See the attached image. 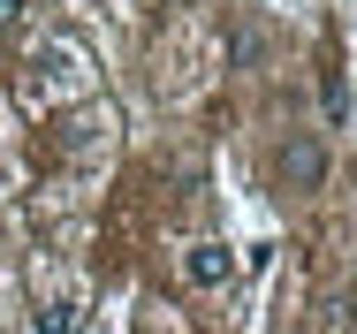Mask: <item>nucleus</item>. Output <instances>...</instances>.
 <instances>
[{
    "instance_id": "nucleus-4",
    "label": "nucleus",
    "mask_w": 357,
    "mask_h": 334,
    "mask_svg": "<svg viewBox=\"0 0 357 334\" xmlns=\"http://www.w3.org/2000/svg\"><path fill=\"white\" fill-rule=\"evenodd\" d=\"M38 327H46V334H76V327H84V304H54Z\"/></svg>"
},
{
    "instance_id": "nucleus-1",
    "label": "nucleus",
    "mask_w": 357,
    "mask_h": 334,
    "mask_svg": "<svg viewBox=\"0 0 357 334\" xmlns=\"http://www.w3.org/2000/svg\"><path fill=\"white\" fill-rule=\"evenodd\" d=\"M319 175H327V152L312 137H289L282 144V183L289 190H319Z\"/></svg>"
},
{
    "instance_id": "nucleus-2",
    "label": "nucleus",
    "mask_w": 357,
    "mask_h": 334,
    "mask_svg": "<svg viewBox=\"0 0 357 334\" xmlns=\"http://www.w3.org/2000/svg\"><path fill=\"white\" fill-rule=\"evenodd\" d=\"M183 273H190L198 289H220V281L236 273V259H228V243H190V251H183Z\"/></svg>"
},
{
    "instance_id": "nucleus-5",
    "label": "nucleus",
    "mask_w": 357,
    "mask_h": 334,
    "mask_svg": "<svg viewBox=\"0 0 357 334\" xmlns=\"http://www.w3.org/2000/svg\"><path fill=\"white\" fill-rule=\"evenodd\" d=\"M23 23V0H0V31H15Z\"/></svg>"
},
{
    "instance_id": "nucleus-3",
    "label": "nucleus",
    "mask_w": 357,
    "mask_h": 334,
    "mask_svg": "<svg viewBox=\"0 0 357 334\" xmlns=\"http://www.w3.org/2000/svg\"><path fill=\"white\" fill-rule=\"evenodd\" d=\"M38 68H46V84H54V91H84V84H91L76 46H46V54H38Z\"/></svg>"
}]
</instances>
